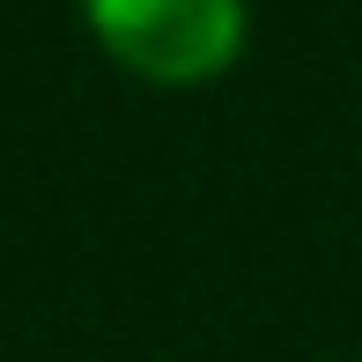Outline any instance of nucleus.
<instances>
[{
  "label": "nucleus",
  "mask_w": 362,
  "mask_h": 362,
  "mask_svg": "<svg viewBox=\"0 0 362 362\" xmlns=\"http://www.w3.org/2000/svg\"><path fill=\"white\" fill-rule=\"evenodd\" d=\"M81 23L126 74L163 81V89L229 74L252 37L244 0H81Z\"/></svg>",
  "instance_id": "nucleus-1"
}]
</instances>
